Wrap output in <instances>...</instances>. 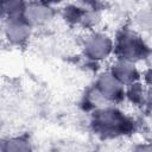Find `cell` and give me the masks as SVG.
<instances>
[{
	"label": "cell",
	"instance_id": "obj_1",
	"mask_svg": "<svg viewBox=\"0 0 152 152\" xmlns=\"http://www.w3.org/2000/svg\"><path fill=\"white\" fill-rule=\"evenodd\" d=\"M96 124L100 129L108 133H114L124 128L125 120L114 110H102L96 116Z\"/></svg>",
	"mask_w": 152,
	"mask_h": 152
},
{
	"label": "cell",
	"instance_id": "obj_2",
	"mask_svg": "<svg viewBox=\"0 0 152 152\" xmlns=\"http://www.w3.org/2000/svg\"><path fill=\"white\" fill-rule=\"evenodd\" d=\"M110 50V42L103 34H94L87 39L86 51L93 58H103Z\"/></svg>",
	"mask_w": 152,
	"mask_h": 152
},
{
	"label": "cell",
	"instance_id": "obj_3",
	"mask_svg": "<svg viewBox=\"0 0 152 152\" xmlns=\"http://www.w3.org/2000/svg\"><path fill=\"white\" fill-rule=\"evenodd\" d=\"M122 58L134 59L142 53V45L133 34H125L119 44Z\"/></svg>",
	"mask_w": 152,
	"mask_h": 152
},
{
	"label": "cell",
	"instance_id": "obj_4",
	"mask_svg": "<svg viewBox=\"0 0 152 152\" xmlns=\"http://www.w3.org/2000/svg\"><path fill=\"white\" fill-rule=\"evenodd\" d=\"M99 88H100L101 95L104 99L116 97L120 94V83L113 76V74L102 75L101 78L99 80Z\"/></svg>",
	"mask_w": 152,
	"mask_h": 152
},
{
	"label": "cell",
	"instance_id": "obj_5",
	"mask_svg": "<svg viewBox=\"0 0 152 152\" xmlns=\"http://www.w3.org/2000/svg\"><path fill=\"white\" fill-rule=\"evenodd\" d=\"M25 15L32 24H43L51 18V10L43 5H32L26 8Z\"/></svg>",
	"mask_w": 152,
	"mask_h": 152
},
{
	"label": "cell",
	"instance_id": "obj_6",
	"mask_svg": "<svg viewBox=\"0 0 152 152\" xmlns=\"http://www.w3.org/2000/svg\"><path fill=\"white\" fill-rule=\"evenodd\" d=\"M7 36L13 42H21L24 40L28 34V27L17 19H11L7 25Z\"/></svg>",
	"mask_w": 152,
	"mask_h": 152
},
{
	"label": "cell",
	"instance_id": "obj_7",
	"mask_svg": "<svg viewBox=\"0 0 152 152\" xmlns=\"http://www.w3.org/2000/svg\"><path fill=\"white\" fill-rule=\"evenodd\" d=\"M113 76L118 81L122 82H129L134 78L135 76V70L132 64H129L126 61H120L115 64L113 68Z\"/></svg>",
	"mask_w": 152,
	"mask_h": 152
},
{
	"label": "cell",
	"instance_id": "obj_8",
	"mask_svg": "<svg viewBox=\"0 0 152 152\" xmlns=\"http://www.w3.org/2000/svg\"><path fill=\"white\" fill-rule=\"evenodd\" d=\"M7 152H30V147L25 141L21 140H11L7 144Z\"/></svg>",
	"mask_w": 152,
	"mask_h": 152
},
{
	"label": "cell",
	"instance_id": "obj_9",
	"mask_svg": "<svg viewBox=\"0 0 152 152\" xmlns=\"http://www.w3.org/2000/svg\"><path fill=\"white\" fill-rule=\"evenodd\" d=\"M137 152H152V147L145 146V147H141V148H139Z\"/></svg>",
	"mask_w": 152,
	"mask_h": 152
}]
</instances>
